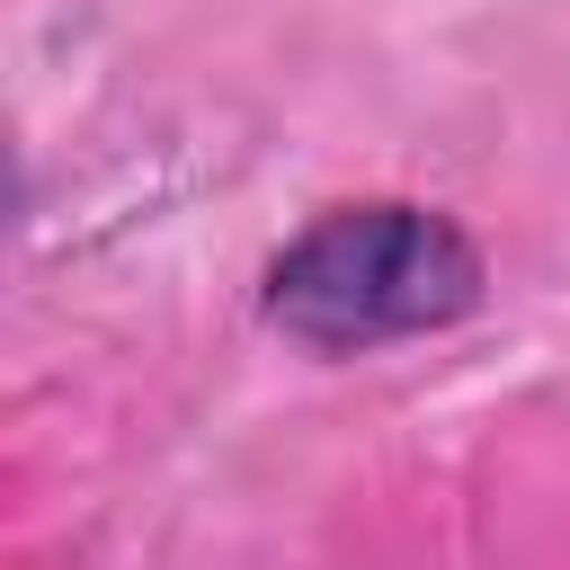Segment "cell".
Wrapping results in <instances>:
<instances>
[{"instance_id": "6da1fadb", "label": "cell", "mask_w": 570, "mask_h": 570, "mask_svg": "<svg viewBox=\"0 0 570 570\" xmlns=\"http://www.w3.org/2000/svg\"><path fill=\"white\" fill-rule=\"evenodd\" d=\"M481 294V249L428 205H330L267 267V321L303 347H383L463 321Z\"/></svg>"}]
</instances>
